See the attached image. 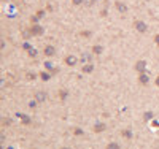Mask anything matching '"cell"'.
I'll return each instance as SVG.
<instances>
[{"instance_id":"2","label":"cell","mask_w":159,"mask_h":149,"mask_svg":"<svg viewBox=\"0 0 159 149\" xmlns=\"http://www.w3.org/2000/svg\"><path fill=\"white\" fill-rule=\"evenodd\" d=\"M107 149H119V146H118V143H110L107 146Z\"/></svg>"},{"instance_id":"4","label":"cell","mask_w":159,"mask_h":149,"mask_svg":"<svg viewBox=\"0 0 159 149\" xmlns=\"http://www.w3.org/2000/svg\"><path fill=\"white\" fill-rule=\"evenodd\" d=\"M104 128H105V125H104V124H99L96 130H97V132H100V130H104Z\"/></svg>"},{"instance_id":"1","label":"cell","mask_w":159,"mask_h":149,"mask_svg":"<svg viewBox=\"0 0 159 149\" xmlns=\"http://www.w3.org/2000/svg\"><path fill=\"white\" fill-rule=\"evenodd\" d=\"M45 100H46V95L38 92V94H37V101H45Z\"/></svg>"},{"instance_id":"5","label":"cell","mask_w":159,"mask_h":149,"mask_svg":"<svg viewBox=\"0 0 159 149\" xmlns=\"http://www.w3.org/2000/svg\"><path fill=\"white\" fill-rule=\"evenodd\" d=\"M64 149H65V147H64ZM67 149H70V147H67Z\"/></svg>"},{"instance_id":"6","label":"cell","mask_w":159,"mask_h":149,"mask_svg":"<svg viewBox=\"0 0 159 149\" xmlns=\"http://www.w3.org/2000/svg\"><path fill=\"white\" fill-rule=\"evenodd\" d=\"M157 84H159V81H157Z\"/></svg>"},{"instance_id":"3","label":"cell","mask_w":159,"mask_h":149,"mask_svg":"<svg viewBox=\"0 0 159 149\" xmlns=\"http://www.w3.org/2000/svg\"><path fill=\"white\" fill-rule=\"evenodd\" d=\"M65 60L69 62V65H75V62H77V60H75V57H69V59H65Z\"/></svg>"}]
</instances>
